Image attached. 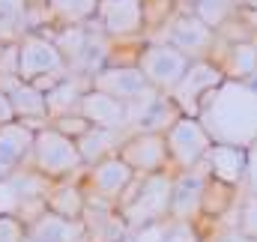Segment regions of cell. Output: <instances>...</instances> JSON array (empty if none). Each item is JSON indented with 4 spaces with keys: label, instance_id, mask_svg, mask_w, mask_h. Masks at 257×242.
I'll return each instance as SVG.
<instances>
[{
    "label": "cell",
    "instance_id": "cell-4",
    "mask_svg": "<svg viewBox=\"0 0 257 242\" xmlns=\"http://www.w3.org/2000/svg\"><path fill=\"white\" fill-rule=\"evenodd\" d=\"M168 141V153H171V162L189 174V171H197L200 162H206L209 150H212V138L206 135V129L200 126L197 117H180L168 129L165 135Z\"/></svg>",
    "mask_w": 257,
    "mask_h": 242
},
{
    "label": "cell",
    "instance_id": "cell-15",
    "mask_svg": "<svg viewBox=\"0 0 257 242\" xmlns=\"http://www.w3.org/2000/svg\"><path fill=\"white\" fill-rule=\"evenodd\" d=\"M171 48L183 51L186 57H200L212 48L215 42V30H209L200 18H194L192 12L189 15H177L171 18L168 24V39H165Z\"/></svg>",
    "mask_w": 257,
    "mask_h": 242
},
{
    "label": "cell",
    "instance_id": "cell-27",
    "mask_svg": "<svg viewBox=\"0 0 257 242\" xmlns=\"http://www.w3.org/2000/svg\"><path fill=\"white\" fill-rule=\"evenodd\" d=\"M90 36L93 33H87L84 27H66L63 33L54 39V45L60 48V54H63L66 60H78L81 54H84V48H87V42H90Z\"/></svg>",
    "mask_w": 257,
    "mask_h": 242
},
{
    "label": "cell",
    "instance_id": "cell-9",
    "mask_svg": "<svg viewBox=\"0 0 257 242\" xmlns=\"http://www.w3.org/2000/svg\"><path fill=\"white\" fill-rule=\"evenodd\" d=\"M117 156L126 162L138 177L162 174L165 165L171 162V153H168V141H165V135H150V132H138V135L126 138Z\"/></svg>",
    "mask_w": 257,
    "mask_h": 242
},
{
    "label": "cell",
    "instance_id": "cell-1",
    "mask_svg": "<svg viewBox=\"0 0 257 242\" xmlns=\"http://www.w3.org/2000/svg\"><path fill=\"white\" fill-rule=\"evenodd\" d=\"M197 120L212 144L251 150L257 144V84L224 78L203 99Z\"/></svg>",
    "mask_w": 257,
    "mask_h": 242
},
{
    "label": "cell",
    "instance_id": "cell-12",
    "mask_svg": "<svg viewBox=\"0 0 257 242\" xmlns=\"http://www.w3.org/2000/svg\"><path fill=\"white\" fill-rule=\"evenodd\" d=\"M93 90H102V93L128 105V102L147 96L153 87L138 66H105L102 72L93 75Z\"/></svg>",
    "mask_w": 257,
    "mask_h": 242
},
{
    "label": "cell",
    "instance_id": "cell-14",
    "mask_svg": "<svg viewBox=\"0 0 257 242\" xmlns=\"http://www.w3.org/2000/svg\"><path fill=\"white\" fill-rule=\"evenodd\" d=\"M78 114L90 126L96 129H114V132H123L128 126V105L102 93V90H87L81 96V105H78Z\"/></svg>",
    "mask_w": 257,
    "mask_h": 242
},
{
    "label": "cell",
    "instance_id": "cell-34",
    "mask_svg": "<svg viewBox=\"0 0 257 242\" xmlns=\"http://www.w3.org/2000/svg\"><path fill=\"white\" fill-rule=\"evenodd\" d=\"M245 185H248V194L257 197V144L248 150V171H245Z\"/></svg>",
    "mask_w": 257,
    "mask_h": 242
},
{
    "label": "cell",
    "instance_id": "cell-33",
    "mask_svg": "<svg viewBox=\"0 0 257 242\" xmlns=\"http://www.w3.org/2000/svg\"><path fill=\"white\" fill-rule=\"evenodd\" d=\"M168 242H203V239H200V236L192 230V224H174V221H171Z\"/></svg>",
    "mask_w": 257,
    "mask_h": 242
},
{
    "label": "cell",
    "instance_id": "cell-22",
    "mask_svg": "<svg viewBox=\"0 0 257 242\" xmlns=\"http://www.w3.org/2000/svg\"><path fill=\"white\" fill-rule=\"evenodd\" d=\"M45 203H48V212L69 218V221H81L87 212V191L78 188L75 182H57V185H51Z\"/></svg>",
    "mask_w": 257,
    "mask_h": 242
},
{
    "label": "cell",
    "instance_id": "cell-28",
    "mask_svg": "<svg viewBox=\"0 0 257 242\" xmlns=\"http://www.w3.org/2000/svg\"><path fill=\"white\" fill-rule=\"evenodd\" d=\"M27 0H0V30H24Z\"/></svg>",
    "mask_w": 257,
    "mask_h": 242
},
{
    "label": "cell",
    "instance_id": "cell-11",
    "mask_svg": "<svg viewBox=\"0 0 257 242\" xmlns=\"http://www.w3.org/2000/svg\"><path fill=\"white\" fill-rule=\"evenodd\" d=\"M206 185H209L206 174H197V171L174 177V194H171V221L174 224H192L203 212Z\"/></svg>",
    "mask_w": 257,
    "mask_h": 242
},
{
    "label": "cell",
    "instance_id": "cell-5",
    "mask_svg": "<svg viewBox=\"0 0 257 242\" xmlns=\"http://www.w3.org/2000/svg\"><path fill=\"white\" fill-rule=\"evenodd\" d=\"M192 63L194 60L192 57H186L183 51L171 48L168 42H159V45H147V48L141 51L138 69L144 72V78L150 81L153 90H159V93H171V90L183 81V75L189 72Z\"/></svg>",
    "mask_w": 257,
    "mask_h": 242
},
{
    "label": "cell",
    "instance_id": "cell-38",
    "mask_svg": "<svg viewBox=\"0 0 257 242\" xmlns=\"http://www.w3.org/2000/svg\"><path fill=\"white\" fill-rule=\"evenodd\" d=\"M0 57H3V45H0Z\"/></svg>",
    "mask_w": 257,
    "mask_h": 242
},
{
    "label": "cell",
    "instance_id": "cell-30",
    "mask_svg": "<svg viewBox=\"0 0 257 242\" xmlns=\"http://www.w3.org/2000/svg\"><path fill=\"white\" fill-rule=\"evenodd\" d=\"M168 233H171V221H162V224H150V227L132 230L126 242H168Z\"/></svg>",
    "mask_w": 257,
    "mask_h": 242
},
{
    "label": "cell",
    "instance_id": "cell-36",
    "mask_svg": "<svg viewBox=\"0 0 257 242\" xmlns=\"http://www.w3.org/2000/svg\"><path fill=\"white\" fill-rule=\"evenodd\" d=\"M218 242H257V239H251L248 233H242L239 227H233V230H227V233H221V239Z\"/></svg>",
    "mask_w": 257,
    "mask_h": 242
},
{
    "label": "cell",
    "instance_id": "cell-24",
    "mask_svg": "<svg viewBox=\"0 0 257 242\" xmlns=\"http://www.w3.org/2000/svg\"><path fill=\"white\" fill-rule=\"evenodd\" d=\"M224 78L233 81H254L257 84V45L254 42H233L224 63Z\"/></svg>",
    "mask_w": 257,
    "mask_h": 242
},
{
    "label": "cell",
    "instance_id": "cell-32",
    "mask_svg": "<svg viewBox=\"0 0 257 242\" xmlns=\"http://www.w3.org/2000/svg\"><path fill=\"white\" fill-rule=\"evenodd\" d=\"M242 233H248L251 239H257V197H245L242 209H239V224H236Z\"/></svg>",
    "mask_w": 257,
    "mask_h": 242
},
{
    "label": "cell",
    "instance_id": "cell-17",
    "mask_svg": "<svg viewBox=\"0 0 257 242\" xmlns=\"http://www.w3.org/2000/svg\"><path fill=\"white\" fill-rule=\"evenodd\" d=\"M206 171H209V180L221 182V185H227V188H236L239 182H245L248 150L212 144V150H209V156H206Z\"/></svg>",
    "mask_w": 257,
    "mask_h": 242
},
{
    "label": "cell",
    "instance_id": "cell-37",
    "mask_svg": "<svg viewBox=\"0 0 257 242\" xmlns=\"http://www.w3.org/2000/svg\"><path fill=\"white\" fill-rule=\"evenodd\" d=\"M245 6H248L251 12H257V0H245Z\"/></svg>",
    "mask_w": 257,
    "mask_h": 242
},
{
    "label": "cell",
    "instance_id": "cell-18",
    "mask_svg": "<svg viewBox=\"0 0 257 242\" xmlns=\"http://www.w3.org/2000/svg\"><path fill=\"white\" fill-rule=\"evenodd\" d=\"M6 93H9V102H12V108H15V120H21L24 126H30L33 132L45 129L42 123L48 120L51 114H48V102H45V90H42V87L27 84V81L18 78Z\"/></svg>",
    "mask_w": 257,
    "mask_h": 242
},
{
    "label": "cell",
    "instance_id": "cell-7",
    "mask_svg": "<svg viewBox=\"0 0 257 242\" xmlns=\"http://www.w3.org/2000/svg\"><path fill=\"white\" fill-rule=\"evenodd\" d=\"M135 180H138V174L120 156H111V159L90 168V174H87V185H90L87 203L90 206H117L120 197L126 194V188Z\"/></svg>",
    "mask_w": 257,
    "mask_h": 242
},
{
    "label": "cell",
    "instance_id": "cell-6",
    "mask_svg": "<svg viewBox=\"0 0 257 242\" xmlns=\"http://www.w3.org/2000/svg\"><path fill=\"white\" fill-rule=\"evenodd\" d=\"M221 81H224V69L221 66H215V63H209V60H194L189 66V72L183 75V81L171 90V99H174V105L180 108L183 117H197L203 99Z\"/></svg>",
    "mask_w": 257,
    "mask_h": 242
},
{
    "label": "cell",
    "instance_id": "cell-23",
    "mask_svg": "<svg viewBox=\"0 0 257 242\" xmlns=\"http://www.w3.org/2000/svg\"><path fill=\"white\" fill-rule=\"evenodd\" d=\"M87 90H81V81L78 78H63V81H54L48 90H45V102H48V114L51 117H66V114H78V105H81V96Z\"/></svg>",
    "mask_w": 257,
    "mask_h": 242
},
{
    "label": "cell",
    "instance_id": "cell-31",
    "mask_svg": "<svg viewBox=\"0 0 257 242\" xmlns=\"http://www.w3.org/2000/svg\"><path fill=\"white\" fill-rule=\"evenodd\" d=\"M54 129L63 132V135H69L72 141H78L81 135L90 132V123L84 120L81 114H66V117H60V120H54Z\"/></svg>",
    "mask_w": 257,
    "mask_h": 242
},
{
    "label": "cell",
    "instance_id": "cell-2",
    "mask_svg": "<svg viewBox=\"0 0 257 242\" xmlns=\"http://www.w3.org/2000/svg\"><path fill=\"white\" fill-rule=\"evenodd\" d=\"M171 194H174V177L171 174H150L138 177L126 188V194L117 203V212L126 218L128 230H141L150 224H162L171 218Z\"/></svg>",
    "mask_w": 257,
    "mask_h": 242
},
{
    "label": "cell",
    "instance_id": "cell-21",
    "mask_svg": "<svg viewBox=\"0 0 257 242\" xmlns=\"http://www.w3.org/2000/svg\"><path fill=\"white\" fill-rule=\"evenodd\" d=\"M123 141H126V138H123V132H114V129H96V126H90V132L78 138V150H81L84 168H93V165H99V162H105V159L117 156V153H120V147H123Z\"/></svg>",
    "mask_w": 257,
    "mask_h": 242
},
{
    "label": "cell",
    "instance_id": "cell-29",
    "mask_svg": "<svg viewBox=\"0 0 257 242\" xmlns=\"http://www.w3.org/2000/svg\"><path fill=\"white\" fill-rule=\"evenodd\" d=\"M27 224L15 215H0V242H24Z\"/></svg>",
    "mask_w": 257,
    "mask_h": 242
},
{
    "label": "cell",
    "instance_id": "cell-19",
    "mask_svg": "<svg viewBox=\"0 0 257 242\" xmlns=\"http://www.w3.org/2000/svg\"><path fill=\"white\" fill-rule=\"evenodd\" d=\"M84 230L87 242H126L128 239V224L126 218L117 212V206H90L84 212Z\"/></svg>",
    "mask_w": 257,
    "mask_h": 242
},
{
    "label": "cell",
    "instance_id": "cell-25",
    "mask_svg": "<svg viewBox=\"0 0 257 242\" xmlns=\"http://www.w3.org/2000/svg\"><path fill=\"white\" fill-rule=\"evenodd\" d=\"M48 9L69 21L72 27H78L81 21H90L93 15H99V0H48Z\"/></svg>",
    "mask_w": 257,
    "mask_h": 242
},
{
    "label": "cell",
    "instance_id": "cell-35",
    "mask_svg": "<svg viewBox=\"0 0 257 242\" xmlns=\"http://www.w3.org/2000/svg\"><path fill=\"white\" fill-rule=\"evenodd\" d=\"M9 123H15V108L9 102V93L0 90V126H9Z\"/></svg>",
    "mask_w": 257,
    "mask_h": 242
},
{
    "label": "cell",
    "instance_id": "cell-16",
    "mask_svg": "<svg viewBox=\"0 0 257 242\" xmlns=\"http://www.w3.org/2000/svg\"><path fill=\"white\" fill-rule=\"evenodd\" d=\"M99 24L108 36H132L144 27V0H99Z\"/></svg>",
    "mask_w": 257,
    "mask_h": 242
},
{
    "label": "cell",
    "instance_id": "cell-3",
    "mask_svg": "<svg viewBox=\"0 0 257 242\" xmlns=\"http://www.w3.org/2000/svg\"><path fill=\"white\" fill-rule=\"evenodd\" d=\"M30 168L36 174H42L51 182H63L66 177L78 174L84 168L78 141H72L69 135L57 132L54 126H45L36 132L33 138V150H30Z\"/></svg>",
    "mask_w": 257,
    "mask_h": 242
},
{
    "label": "cell",
    "instance_id": "cell-13",
    "mask_svg": "<svg viewBox=\"0 0 257 242\" xmlns=\"http://www.w3.org/2000/svg\"><path fill=\"white\" fill-rule=\"evenodd\" d=\"M33 138H36V132L30 126H24L21 120L0 126V182L9 180L12 174H18L30 162Z\"/></svg>",
    "mask_w": 257,
    "mask_h": 242
},
{
    "label": "cell",
    "instance_id": "cell-20",
    "mask_svg": "<svg viewBox=\"0 0 257 242\" xmlns=\"http://www.w3.org/2000/svg\"><path fill=\"white\" fill-rule=\"evenodd\" d=\"M27 239L30 242H87L84 221H69L54 212L39 215L30 227H27Z\"/></svg>",
    "mask_w": 257,
    "mask_h": 242
},
{
    "label": "cell",
    "instance_id": "cell-26",
    "mask_svg": "<svg viewBox=\"0 0 257 242\" xmlns=\"http://www.w3.org/2000/svg\"><path fill=\"white\" fill-rule=\"evenodd\" d=\"M192 15L200 18L209 30H218L233 15V0H192Z\"/></svg>",
    "mask_w": 257,
    "mask_h": 242
},
{
    "label": "cell",
    "instance_id": "cell-10",
    "mask_svg": "<svg viewBox=\"0 0 257 242\" xmlns=\"http://www.w3.org/2000/svg\"><path fill=\"white\" fill-rule=\"evenodd\" d=\"M180 108L174 105V99L168 93L150 90L147 96L128 102V126H135L138 132H150V135H168V129L180 120Z\"/></svg>",
    "mask_w": 257,
    "mask_h": 242
},
{
    "label": "cell",
    "instance_id": "cell-8",
    "mask_svg": "<svg viewBox=\"0 0 257 242\" xmlns=\"http://www.w3.org/2000/svg\"><path fill=\"white\" fill-rule=\"evenodd\" d=\"M66 57L54 45V39L39 36V33H24V39L18 42V78L21 81L36 84L39 78L60 75Z\"/></svg>",
    "mask_w": 257,
    "mask_h": 242
}]
</instances>
